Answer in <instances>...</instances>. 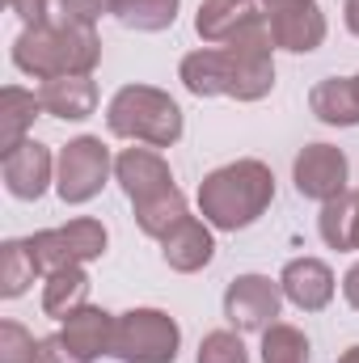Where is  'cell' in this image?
Here are the masks:
<instances>
[{
  "instance_id": "1",
  "label": "cell",
  "mask_w": 359,
  "mask_h": 363,
  "mask_svg": "<svg viewBox=\"0 0 359 363\" xmlns=\"http://www.w3.org/2000/svg\"><path fill=\"white\" fill-rule=\"evenodd\" d=\"M199 216L216 228V233H241L250 224H258L275 203V174L270 165L241 157L228 161L220 169H211L207 178L199 182Z\"/></svg>"
},
{
  "instance_id": "2",
  "label": "cell",
  "mask_w": 359,
  "mask_h": 363,
  "mask_svg": "<svg viewBox=\"0 0 359 363\" xmlns=\"http://www.w3.org/2000/svg\"><path fill=\"white\" fill-rule=\"evenodd\" d=\"M106 127L118 140L148 144V148H174L186 131L182 106L157 85H123L106 106Z\"/></svg>"
},
{
  "instance_id": "3",
  "label": "cell",
  "mask_w": 359,
  "mask_h": 363,
  "mask_svg": "<svg viewBox=\"0 0 359 363\" xmlns=\"http://www.w3.org/2000/svg\"><path fill=\"white\" fill-rule=\"evenodd\" d=\"M182 325L165 308H127L114 317V359L118 363H178Z\"/></svg>"
},
{
  "instance_id": "4",
  "label": "cell",
  "mask_w": 359,
  "mask_h": 363,
  "mask_svg": "<svg viewBox=\"0 0 359 363\" xmlns=\"http://www.w3.org/2000/svg\"><path fill=\"white\" fill-rule=\"evenodd\" d=\"M26 245H30L38 271L51 274V271H64V267H89V262H97V258L106 254V245H110V233H106L101 220L77 216V220H68V224H60V228H38V233H30Z\"/></svg>"
},
{
  "instance_id": "5",
  "label": "cell",
  "mask_w": 359,
  "mask_h": 363,
  "mask_svg": "<svg viewBox=\"0 0 359 363\" xmlns=\"http://www.w3.org/2000/svg\"><path fill=\"white\" fill-rule=\"evenodd\" d=\"M228 68H233V101H263L275 89V38H270L267 13L250 21L233 43H224Z\"/></svg>"
},
{
  "instance_id": "6",
  "label": "cell",
  "mask_w": 359,
  "mask_h": 363,
  "mask_svg": "<svg viewBox=\"0 0 359 363\" xmlns=\"http://www.w3.org/2000/svg\"><path fill=\"white\" fill-rule=\"evenodd\" d=\"M110 174H114V157L101 144V135H77L55 157V194L68 207H85L101 194Z\"/></svg>"
},
{
  "instance_id": "7",
  "label": "cell",
  "mask_w": 359,
  "mask_h": 363,
  "mask_svg": "<svg viewBox=\"0 0 359 363\" xmlns=\"http://www.w3.org/2000/svg\"><path fill=\"white\" fill-rule=\"evenodd\" d=\"M279 308H283V287L270 274H237L224 287V317L228 330L237 334H263L279 321Z\"/></svg>"
},
{
  "instance_id": "8",
  "label": "cell",
  "mask_w": 359,
  "mask_h": 363,
  "mask_svg": "<svg viewBox=\"0 0 359 363\" xmlns=\"http://www.w3.org/2000/svg\"><path fill=\"white\" fill-rule=\"evenodd\" d=\"M351 178V161L343 148L334 144H304L292 161V182H296V194L300 199H313V203H330L347 190Z\"/></svg>"
},
{
  "instance_id": "9",
  "label": "cell",
  "mask_w": 359,
  "mask_h": 363,
  "mask_svg": "<svg viewBox=\"0 0 359 363\" xmlns=\"http://www.w3.org/2000/svg\"><path fill=\"white\" fill-rule=\"evenodd\" d=\"M13 64L17 72L34 77L38 85L51 77H68V43H64V26L60 21H43V26H26L13 38Z\"/></svg>"
},
{
  "instance_id": "10",
  "label": "cell",
  "mask_w": 359,
  "mask_h": 363,
  "mask_svg": "<svg viewBox=\"0 0 359 363\" xmlns=\"http://www.w3.org/2000/svg\"><path fill=\"white\" fill-rule=\"evenodd\" d=\"M0 178H4V190L21 203H38L51 186H55V157L47 144L38 140H26L17 144L9 157H0Z\"/></svg>"
},
{
  "instance_id": "11",
  "label": "cell",
  "mask_w": 359,
  "mask_h": 363,
  "mask_svg": "<svg viewBox=\"0 0 359 363\" xmlns=\"http://www.w3.org/2000/svg\"><path fill=\"white\" fill-rule=\"evenodd\" d=\"M114 182L123 186V194L131 203H144L161 190L174 186V169L170 161L161 157V148H148V144H131L114 157Z\"/></svg>"
},
{
  "instance_id": "12",
  "label": "cell",
  "mask_w": 359,
  "mask_h": 363,
  "mask_svg": "<svg viewBox=\"0 0 359 363\" xmlns=\"http://www.w3.org/2000/svg\"><path fill=\"white\" fill-rule=\"evenodd\" d=\"M270 38H275V51H287V55H309L326 43L330 26H326V13L317 0H304V4H292V9H275L267 13Z\"/></svg>"
},
{
  "instance_id": "13",
  "label": "cell",
  "mask_w": 359,
  "mask_h": 363,
  "mask_svg": "<svg viewBox=\"0 0 359 363\" xmlns=\"http://www.w3.org/2000/svg\"><path fill=\"white\" fill-rule=\"evenodd\" d=\"M279 287H283V300L296 304L300 313H321V308H330L338 279L321 258H292L279 274Z\"/></svg>"
},
{
  "instance_id": "14",
  "label": "cell",
  "mask_w": 359,
  "mask_h": 363,
  "mask_svg": "<svg viewBox=\"0 0 359 363\" xmlns=\"http://www.w3.org/2000/svg\"><path fill=\"white\" fill-rule=\"evenodd\" d=\"M161 258H165L170 271L178 274H194L203 267H211V258H216V228L207 220H199V216H186L178 228L161 241Z\"/></svg>"
},
{
  "instance_id": "15",
  "label": "cell",
  "mask_w": 359,
  "mask_h": 363,
  "mask_svg": "<svg viewBox=\"0 0 359 363\" xmlns=\"http://www.w3.org/2000/svg\"><path fill=\"white\" fill-rule=\"evenodd\" d=\"M263 13L267 9L258 0H203L194 13V34L203 38V47H224Z\"/></svg>"
},
{
  "instance_id": "16",
  "label": "cell",
  "mask_w": 359,
  "mask_h": 363,
  "mask_svg": "<svg viewBox=\"0 0 359 363\" xmlns=\"http://www.w3.org/2000/svg\"><path fill=\"white\" fill-rule=\"evenodd\" d=\"M114 317L118 313H106L97 304H85L68 321H60V338L68 342L72 355H81L85 363H93V359H101V355L114 351Z\"/></svg>"
},
{
  "instance_id": "17",
  "label": "cell",
  "mask_w": 359,
  "mask_h": 363,
  "mask_svg": "<svg viewBox=\"0 0 359 363\" xmlns=\"http://www.w3.org/2000/svg\"><path fill=\"white\" fill-rule=\"evenodd\" d=\"M43 110L64 123H85L97 110V81L93 77H51L38 85Z\"/></svg>"
},
{
  "instance_id": "18",
  "label": "cell",
  "mask_w": 359,
  "mask_h": 363,
  "mask_svg": "<svg viewBox=\"0 0 359 363\" xmlns=\"http://www.w3.org/2000/svg\"><path fill=\"white\" fill-rule=\"evenodd\" d=\"M178 81L194 97H228V89H233V68H228L224 47H199V51H190L178 68Z\"/></svg>"
},
{
  "instance_id": "19",
  "label": "cell",
  "mask_w": 359,
  "mask_h": 363,
  "mask_svg": "<svg viewBox=\"0 0 359 363\" xmlns=\"http://www.w3.org/2000/svg\"><path fill=\"white\" fill-rule=\"evenodd\" d=\"M38 114H47L38 89H21V85L0 89V157H9L17 144L30 140V127Z\"/></svg>"
},
{
  "instance_id": "20",
  "label": "cell",
  "mask_w": 359,
  "mask_h": 363,
  "mask_svg": "<svg viewBox=\"0 0 359 363\" xmlns=\"http://www.w3.org/2000/svg\"><path fill=\"white\" fill-rule=\"evenodd\" d=\"M309 110L326 127H359V93L351 77H326L309 93Z\"/></svg>"
},
{
  "instance_id": "21",
  "label": "cell",
  "mask_w": 359,
  "mask_h": 363,
  "mask_svg": "<svg viewBox=\"0 0 359 363\" xmlns=\"http://www.w3.org/2000/svg\"><path fill=\"white\" fill-rule=\"evenodd\" d=\"M43 313L51 321H68L77 308L89 304V271L85 267H64V271L43 274Z\"/></svg>"
},
{
  "instance_id": "22",
  "label": "cell",
  "mask_w": 359,
  "mask_h": 363,
  "mask_svg": "<svg viewBox=\"0 0 359 363\" xmlns=\"http://www.w3.org/2000/svg\"><path fill=\"white\" fill-rule=\"evenodd\" d=\"M131 207H136L140 233L153 237V241H165L182 220L190 216V203H186V194H182L178 186H170V190H161V194H153V199H144V203H131Z\"/></svg>"
},
{
  "instance_id": "23",
  "label": "cell",
  "mask_w": 359,
  "mask_h": 363,
  "mask_svg": "<svg viewBox=\"0 0 359 363\" xmlns=\"http://www.w3.org/2000/svg\"><path fill=\"white\" fill-rule=\"evenodd\" d=\"M355 224H359V190H343L338 199L321 203L317 216V233L330 250L338 254H355Z\"/></svg>"
},
{
  "instance_id": "24",
  "label": "cell",
  "mask_w": 359,
  "mask_h": 363,
  "mask_svg": "<svg viewBox=\"0 0 359 363\" xmlns=\"http://www.w3.org/2000/svg\"><path fill=\"white\" fill-rule=\"evenodd\" d=\"M182 0H114L110 4V17L136 34H161L178 21Z\"/></svg>"
},
{
  "instance_id": "25",
  "label": "cell",
  "mask_w": 359,
  "mask_h": 363,
  "mask_svg": "<svg viewBox=\"0 0 359 363\" xmlns=\"http://www.w3.org/2000/svg\"><path fill=\"white\" fill-rule=\"evenodd\" d=\"M38 262H34V254H30V245H26V237L21 241H4L0 245V296L4 300H21L30 287H34V279H38Z\"/></svg>"
},
{
  "instance_id": "26",
  "label": "cell",
  "mask_w": 359,
  "mask_h": 363,
  "mask_svg": "<svg viewBox=\"0 0 359 363\" xmlns=\"http://www.w3.org/2000/svg\"><path fill=\"white\" fill-rule=\"evenodd\" d=\"M263 363H309V338L304 330L275 321L263 330Z\"/></svg>"
},
{
  "instance_id": "27",
  "label": "cell",
  "mask_w": 359,
  "mask_h": 363,
  "mask_svg": "<svg viewBox=\"0 0 359 363\" xmlns=\"http://www.w3.org/2000/svg\"><path fill=\"white\" fill-rule=\"evenodd\" d=\"M194 363H250V351H245V342H241L237 330H211L199 342Z\"/></svg>"
},
{
  "instance_id": "28",
  "label": "cell",
  "mask_w": 359,
  "mask_h": 363,
  "mask_svg": "<svg viewBox=\"0 0 359 363\" xmlns=\"http://www.w3.org/2000/svg\"><path fill=\"white\" fill-rule=\"evenodd\" d=\"M38 342L21 321H0V363H34L38 359Z\"/></svg>"
},
{
  "instance_id": "29",
  "label": "cell",
  "mask_w": 359,
  "mask_h": 363,
  "mask_svg": "<svg viewBox=\"0 0 359 363\" xmlns=\"http://www.w3.org/2000/svg\"><path fill=\"white\" fill-rule=\"evenodd\" d=\"M110 13V0H55V21H81L97 26V17Z\"/></svg>"
},
{
  "instance_id": "30",
  "label": "cell",
  "mask_w": 359,
  "mask_h": 363,
  "mask_svg": "<svg viewBox=\"0 0 359 363\" xmlns=\"http://www.w3.org/2000/svg\"><path fill=\"white\" fill-rule=\"evenodd\" d=\"M9 9L26 21V26H43L55 21V0H9Z\"/></svg>"
},
{
  "instance_id": "31",
  "label": "cell",
  "mask_w": 359,
  "mask_h": 363,
  "mask_svg": "<svg viewBox=\"0 0 359 363\" xmlns=\"http://www.w3.org/2000/svg\"><path fill=\"white\" fill-rule=\"evenodd\" d=\"M34 363H85L81 355H72L68 351V342L60 338V334H51V338H43L38 342V359Z\"/></svg>"
},
{
  "instance_id": "32",
  "label": "cell",
  "mask_w": 359,
  "mask_h": 363,
  "mask_svg": "<svg viewBox=\"0 0 359 363\" xmlns=\"http://www.w3.org/2000/svg\"><path fill=\"white\" fill-rule=\"evenodd\" d=\"M343 296H347V304L359 313V262H355L347 274H343Z\"/></svg>"
},
{
  "instance_id": "33",
  "label": "cell",
  "mask_w": 359,
  "mask_h": 363,
  "mask_svg": "<svg viewBox=\"0 0 359 363\" xmlns=\"http://www.w3.org/2000/svg\"><path fill=\"white\" fill-rule=\"evenodd\" d=\"M343 21H347V30L359 38V0H343Z\"/></svg>"
},
{
  "instance_id": "34",
  "label": "cell",
  "mask_w": 359,
  "mask_h": 363,
  "mask_svg": "<svg viewBox=\"0 0 359 363\" xmlns=\"http://www.w3.org/2000/svg\"><path fill=\"white\" fill-rule=\"evenodd\" d=\"M267 13H275V9H292V4H304V0H258Z\"/></svg>"
},
{
  "instance_id": "35",
  "label": "cell",
  "mask_w": 359,
  "mask_h": 363,
  "mask_svg": "<svg viewBox=\"0 0 359 363\" xmlns=\"http://www.w3.org/2000/svg\"><path fill=\"white\" fill-rule=\"evenodd\" d=\"M338 363H359V342H355V347H347V351L338 355Z\"/></svg>"
},
{
  "instance_id": "36",
  "label": "cell",
  "mask_w": 359,
  "mask_h": 363,
  "mask_svg": "<svg viewBox=\"0 0 359 363\" xmlns=\"http://www.w3.org/2000/svg\"><path fill=\"white\" fill-rule=\"evenodd\" d=\"M351 81H355V93H359V72H355V77H351Z\"/></svg>"
},
{
  "instance_id": "37",
  "label": "cell",
  "mask_w": 359,
  "mask_h": 363,
  "mask_svg": "<svg viewBox=\"0 0 359 363\" xmlns=\"http://www.w3.org/2000/svg\"><path fill=\"white\" fill-rule=\"evenodd\" d=\"M355 250H359V224H355Z\"/></svg>"
},
{
  "instance_id": "38",
  "label": "cell",
  "mask_w": 359,
  "mask_h": 363,
  "mask_svg": "<svg viewBox=\"0 0 359 363\" xmlns=\"http://www.w3.org/2000/svg\"><path fill=\"white\" fill-rule=\"evenodd\" d=\"M110 4H114V0H110Z\"/></svg>"
}]
</instances>
